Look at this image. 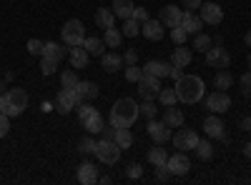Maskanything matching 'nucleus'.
Segmentation results:
<instances>
[{
  "instance_id": "5701e85b",
  "label": "nucleus",
  "mask_w": 251,
  "mask_h": 185,
  "mask_svg": "<svg viewBox=\"0 0 251 185\" xmlns=\"http://www.w3.org/2000/svg\"><path fill=\"white\" fill-rule=\"evenodd\" d=\"M133 0H113V15L121 20H128L133 15Z\"/></svg>"
},
{
  "instance_id": "bf43d9fd",
  "label": "nucleus",
  "mask_w": 251,
  "mask_h": 185,
  "mask_svg": "<svg viewBox=\"0 0 251 185\" xmlns=\"http://www.w3.org/2000/svg\"><path fill=\"white\" fill-rule=\"evenodd\" d=\"M40 110H43V113H48V110H53V105H50V103H46V100H43V105H40Z\"/></svg>"
},
{
  "instance_id": "c03bdc74",
  "label": "nucleus",
  "mask_w": 251,
  "mask_h": 185,
  "mask_svg": "<svg viewBox=\"0 0 251 185\" xmlns=\"http://www.w3.org/2000/svg\"><path fill=\"white\" fill-rule=\"evenodd\" d=\"M141 75H143V68H138V65H128V68H126V80H131V83H138Z\"/></svg>"
},
{
  "instance_id": "6e6d98bb",
  "label": "nucleus",
  "mask_w": 251,
  "mask_h": 185,
  "mask_svg": "<svg viewBox=\"0 0 251 185\" xmlns=\"http://www.w3.org/2000/svg\"><path fill=\"white\" fill-rule=\"evenodd\" d=\"M103 138L113 140V138H116V125H108V128H103Z\"/></svg>"
},
{
  "instance_id": "052dcab7",
  "label": "nucleus",
  "mask_w": 251,
  "mask_h": 185,
  "mask_svg": "<svg viewBox=\"0 0 251 185\" xmlns=\"http://www.w3.org/2000/svg\"><path fill=\"white\" fill-rule=\"evenodd\" d=\"M244 43H246V45H249V48H251V30H249V33H246V35H244Z\"/></svg>"
},
{
  "instance_id": "49530a36",
  "label": "nucleus",
  "mask_w": 251,
  "mask_h": 185,
  "mask_svg": "<svg viewBox=\"0 0 251 185\" xmlns=\"http://www.w3.org/2000/svg\"><path fill=\"white\" fill-rule=\"evenodd\" d=\"M239 83H241V93H244L246 98H251V70L241 75V80H239Z\"/></svg>"
},
{
  "instance_id": "37998d69",
  "label": "nucleus",
  "mask_w": 251,
  "mask_h": 185,
  "mask_svg": "<svg viewBox=\"0 0 251 185\" xmlns=\"http://www.w3.org/2000/svg\"><path fill=\"white\" fill-rule=\"evenodd\" d=\"M141 115H143V118H149V120L158 115V108L153 105V100H146V103H143V105H141Z\"/></svg>"
},
{
  "instance_id": "13d9d810",
  "label": "nucleus",
  "mask_w": 251,
  "mask_h": 185,
  "mask_svg": "<svg viewBox=\"0 0 251 185\" xmlns=\"http://www.w3.org/2000/svg\"><path fill=\"white\" fill-rule=\"evenodd\" d=\"M244 155H246V158H251V140L244 145Z\"/></svg>"
},
{
  "instance_id": "6e6552de",
  "label": "nucleus",
  "mask_w": 251,
  "mask_h": 185,
  "mask_svg": "<svg viewBox=\"0 0 251 185\" xmlns=\"http://www.w3.org/2000/svg\"><path fill=\"white\" fill-rule=\"evenodd\" d=\"M199 133L196 130H191V128H181L176 135H174V145L181 150V153H188V150H196V145H199Z\"/></svg>"
},
{
  "instance_id": "bb28decb",
  "label": "nucleus",
  "mask_w": 251,
  "mask_h": 185,
  "mask_svg": "<svg viewBox=\"0 0 251 185\" xmlns=\"http://www.w3.org/2000/svg\"><path fill=\"white\" fill-rule=\"evenodd\" d=\"M83 125H86V130H88L91 135H96V133H103V128H106V120H103V115L96 110L86 123H83Z\"/></svg>"
},
{
  "instance_id": "2eb2a0df",
  "label": "nucleus",
  "mask_w": 251,
  "mask_h": 185,
  "mask_svg": "<svg viewBox=\"0 0 251 185\" xmlns=\"http://www.w3.org/2000/svg\"><path fill=\"white\" fill-rule=\"evenodd\" d=\"M181 18H183V8H178V5H166V8H161V23L166 25V28H178L181 25Z\"/></svg>"
},
{
  "instance_id": "ddd939ff",
  "label": "nucleus",
  "mask_w": 251,
  "mask_h": 185,
  "mask_svg": "<svg viewBox=\"0 0 251 185\" xmlns=\"http://www.w3.org/2000/svg\"><path fill=\"white\" fill-rule=\"evenodd\" d=\"M166 168L171 170V175H186L188 170H191V160L186 158V153H174V155H169V160H166Z\"/></svg>"
},
{
  "instance_id": "3c124183",
  "label": "nucleus",
  "mask_w": 251,
  "mask_h": 185,
  "mask_svg": "<svg viewBox=\"0 0 251 185\" xmlns=\"http://www.w3.org/2000/svg\"><path fill=\"white\" fill-rule=\"evenodd\" d=\"M131 18L138 20V23H146V20H149V10H146V8H133V15Z\"/></svg>"
},
{
  "instance_id": "0eeeda50",
  "label": "nucleus",
  "mask_w": 251,
  "mask_h": 185,
  "mask_svg": "<svg viewBox=\"0 0 251 185\" xmlns=\"http://www.w3.org/2000/svg\"><path fill=\"white\" fill-rule=\"evenodd\" d=\"M78 103H83V100L78 98V93H75L73 88H63V90L55 95V110L66 115V113H71V110L78 108Z\"/></svg>"
},
{
  "instance_id": "09e8293b",
  "label": "nucleus",
  "mask_w": 251,
  "mask_h": 185,
  "mask_svg": "<svg viewBox=\"0 0 251 185\" xmlns=\"http://www.w3.org/2000/svg\"><path fill=\"white\" fill-rule=\"evenodd\" d=\"M10 118L5 115V113H0V138H5L8 133H10V123H8Z\"/></svg>"
},
{
  "instance_id": "a878e982",
  "label": "nucleus",
  "mask_w": 251,
  "mask_h": 185,
  "mask_svg": "<svg viewBox=\"0 0 251 185\" xmlns=\"http://www.w3.org/2000/svg\"><path fill=\"white\" fill-rule=\"evenodd\" d=\"M113 20H116L113 10H108V8H98V10H96V25H98L100 30L113 28Z\"/></svg>"
},
{
  "instance_id": "603ef678",
  "label": "nucleus",
  "mask_w": 251,
  "mask_h": 185,
  "mask_svg": "<svg viewBox=\"0 0 251 185\" xmlns=\"http://www.w3.org/2000/svg\"><path fill=\"white\" fill-rule=\"evenodd\" d=\"M181 8H186L188 13H196L199 8H201V0H183V5Z\"/></svg>"
},
{
  "instance_id": "c85d7f7f",
  "label": "nucleus",
  "mask_w": 251,
  "mask_h": 185,
  "mask_svg": "<svg viewBox=\"0 0 251 185\" xmlns=\"http://www.w3.org/2000/svg\"><path fill=\"white\" fill-rule=\"evenodd\" d=\"M83 48L88 50V55H103L106 43H103V38H86L83 40Z\"/></svg>"
},
{
  "instance_id": "7c9ffc66",
  "label": "nucleus",
  "mask_w": 251,
  "mask_h": 185,
  "mask_svg": "<svg viewBox=\"0 0 251 185\" xmlns=\"http://www.w3.org/2000/svg\"><path fill=\"white\" fill-rule=\"evenodd\" d=\"M214 85H216V90H228V88L234 85L231 73H228V70H219V73H216V80H214Z\"/></svg>"
},
{
  "instance_id": "473e14b6",
  "label": "nucleus",
  "mask_w": 251,
  "mask_h": 185,
  "mask_svg": "<svg viewBox=\"0 0 251 185\" xmlns=\"http://www.w3.org/2000/svg\"><path fill=\"white\" fill-rule=\"evenodd\" d=\"M121 40H123V33L116 30V28H108L106 35H103V43H106L108 48H121Z\"/></svg>"
},
{
  "instance_id": "c9c22d12",
  "label": "nucleus",
  "mask_w": 251,
  "mask_h": 185,
  "mask_svg": "<svg viewBox=\"0 0 251 185\" xmlns=\"http://www.w3.org/2000/svg\"><path fill=\"white\" fill-rule=\"evenodd\" d=\"M126 38H136L138 33H141V23L138 20H133V18H128V20H123V30H121Z\"/></svg>"
},
{
  "instance_id": "cd10ccee",
  "label": "nucleus",
  "mask_w": 251,
  "mask_h": 185,
  "mask_svg": "<svg viewBox=\"0 0 251 185\" xmlns=\"http://www.w3.org/2000/svg\"><path fill=\"white\" fill-rule=\"evenodd\" d=\"M113 140L118 143L121 150H128V148L133 145V135H131L128 128H116V138H113Z\"/></svg>"
},
{
  "instance_id": "c756f323",
  "label": "nucleus",
  "mask_w": 251,
  "mask_h": 185,
  "mask_svg": "<svg viewBox=\"0 0 251 185\" xmlns=\"http://www.w3.org/2000/svg\"><path fill=\"white\" fill-rule=\"evenodd\" d=\"M158 100H161V105H163V108L176 105V103H178L176 88H161V90H158Z\"/></svg>"
},
{
  "instance_id": "4468645a",
  "label": "nucleus",
  "mask_w": 251,
  "mask_h": 185,
  "mask_svg": "<svg viewBox=\"0 0 251 185\" xmlns=\"http://www.w3.org/2000/svg\"><path fill=\"white\" fill-rule=\"evenodd\" d=\"M203 130H206V135L208 138H216V140H228V135H226V130H224V123H221V118L214 113V115H208L206 120H203Z\"/></svg>"
},
{
  "instance_id": "72a5a7b5",
  "label": "nucleus",
  "mask_w": 251,
  "mask_h": 185,
  "mask_svg": "<svg viewBox=\"0 0 251 185\" xmlns=\"http://www.w3.org/2000/svg\"><path fill=\"white\" fill-rule=\"evenodd\" d=\"M166 160H169V155H166V148H151L149 150V163L156 168V165H166Z\"/></svg>"
},
{
  "instance_id": "393cba45",
  "label": "nucleus",
  "mask_w": 251,
  "mask_h": 185,
  "mask_svg": "<svg viewBox=\"0 0 251 185\" xmlns=\"http://www.w3.org/2000/svg\"><path fill=\"white\" fill-rule=\"evenodd\" d=\"M143 73L156 75V78H169V73H171V65L161 63V60H149V63H146V68H143Z\"/></svg>"
},
{
  "instance_id": "1a4fd4ad",
  "label": "nucleus",
  "mask_w": 251,
  "mask_h": 185,
  "mask_svg": "<svg viewBox=\"0 0 251 185\" xmlns=\"http://www.w3.org/2000/svg\"><path fill=\"white\" fill-rule=\"evenodd\" d=\"M206 108L211 113H226L231 108V98H228V90H214L211 95H206Z\"/></svg>"
},
{
  "instance_id": "423d86ee",
  "label": "nucleus",
  "mask_w": 251,
  "mask_h": 185,
  "mask_svg": "<svg viewBox=\"0 0 251 185\" xmlns=\"http://www.w3.org/2000/svg\"><path fill=\"white\" fill-rule=\"evenodd\" d=\"M136 85H138V95H141L143 100H153V98H158V90H161V78L143 73Z\"/></svg>"
},
{
  "instance_id": "5fc2aeb1",
  "label": "nucleus",
  "mask_w": 251,
  "mask_h": 185,
  "mask_svg": "<svg viewBox=\"0 0 251 185\" xmlns=\"http://www.w3.org/2000/svg\"><path fill=\"white\" fill-rule=\"evenodd\" d=\"M183 75V68H178V65H171V73H169V78H174V80H178Z\"/></svg>"
},
{
  "instance_id": "e433bc0d",
  "label": "nucleus",
  "mask_w": 251,
  "mask_h": 185,
  "mask_svg": "<svg viewBox=\"0 0 251 185\" xmlns=\"http://www.w3.org/2000/svg\"><path fill=\"white\" fill-rule=\"evenodd\" d=\"M55 70H58V60L40 55V73L43 75H55Z\"/></svg>"
},
{
  "instance_id": "f03ea898",
  "label": "nucleus",
  "mask_w": 251,
  "mask_h": 185,
  "mask_svg": "<svg viewBox=\"0 0 251 185\" xmlns=\"http://www.w3.org/2000/svg\"><path fill=\"white\" fill-rule=\"evenodd\" d=\"M141 115V105H136L133 98H121L111 108V125L116 128H131Z\"/></svg>"
},
{
  "instance_id": "4c0bfd02",
  "label": "nucleus",
  "mask_w": 251,
  "mask_h": 185,
  "mask_svg": "<svg viewBox=\"0 0 251 185\" xmlns=\"http://www.w3.org/2000/svg\"><path fill=\"white\" fill-rule=\"evenodd\" d=\"M196 153H199V158H201V160H211V155H214V145H211L208 140H199Z\"/></svg>"
},
{
  "instance_id": "f704fd0d",
  "label": "nucleus",
  "mask_w": 251,
  "mask_h": 185,
  "mask_svg": "<svg viewBox=\"0 0 251 185\" xmlns=\"http://www.w3.org/2000/svg\"><path fill=\"white\" fill-rule=\"evenodd\" d=\"M214 45V40L208 38V35H203V33H196L194 35V50H199V53H206L208 48Z\"/></svg>"
},
{
  "instance_id": "4be33fe9",
  "label": "nucleus",
  "mask_w": 251,
  "mask_h": 185,
  "mask_svg": "<svg viewBox=\"0 0 251 185\" xmlns=\"http://www.w3.org/2000/svg\"><path fill=\"white\" fill-rule=\"evenodd\" d=\"M100 65H103L106 73H116L123 65V55H118V53H103L100 55Z\"/></svg>"
},
{
  "instance_id": "aec40b11",
  "label": "nucleus",
  "mask_w": 251,
  "mask_h": 185,
  "mask_svg": "<svg viewBox=\"0 0 251 185\" xmlns=\"http://www.w3.org/2000/svg\"><path fill=\"white\" fill-rule=\"evenodd\" d=\"M78 183H83V185L98 183V168L93 165V163H83V165L78 168Z\"/></svg>"
},
{
  "instance_id": "de8ad7c7",
  "label": "nucleus",
  "mask_w": 251,
  "mask_h": 185,
  "mask_svg": "<svg viewBox=\"0 0 251 185\" xmlns=\"http://www.w3.org/2000/svg\"><path fill=\"white\" fill-rule=\"evenodd\" d=\"M126 175H128L131 180H138V178L143 175V168L138 165V163H131V165H128V168H126Z\"/></svg>"
},
{
  "instance_id": "dca6fc26",
  "label": "nucleus",
  "mask_w": 251,
  "mask_h": 185,
  "mask_svg": "<svg viewBox=\"0 0 251 185\" xmlns=\"http://www.w3.org/2000/svg\"><path fill=\"white\" fill-rule=\"evenodd\" d=\"M181 28H183L188 35H196V33H201V28H203V20H201V15H196V13H188V10H183Z\"/></svg>"
},
{
  "instance_id": "a18cd8bd",
  "label": "nucleus",
  "mask_w": 251,
  "mask_h": 185,
  "mask_svg": "<svg viewBox=\"0 0 251 185\" xmlns=\"http://www.w3.org/2000/svg\"><path fill=\"white\" fill-rule=\"evenodd\" d=\"M186 38H188V33L178 25V28H171V40H174V43L176 45H183L186 43Z\"/></svg>"
},
{
  "instance_id": "39448f33",
  "label": "nucleus",
  "mask_w": 251,
  "mask_h": 185,
  "mask_svg": "<svg viewBox=\"0 0 251 185\" xmlns=\"http://www.w3.org/2000/svg\"><path fill=\"white\" fill-rule=\"evenodd\" d=\"M96 158L100 163H106V165H116L118 158H121L118 143L116 140H108V138H103L100 143H96Z\"/></svg>"
},
{
  "instance_id": "f8f14e48",
  "label": "nucleus",
  "mask_w": 251,
  "mask_h": 185,
  "mask_svg": "<svg viewBox=\"0 0 251 185\" xmlns=\"http://www.w3.org/2000/svg\"><path fill=\"white\" fill-rule=\"evenodd\" d=\"M146 130H149V135H151V140L156 143V145H163V143L171 138L169 125H166L163 120H156V118H151V120H149V125H146Z\"/></svg>"
},
{
  "instance_id": "864d4df0",
  "label": "nucleus",
  "mask_w": 251,
  "mask_h": 185,
  "mask_svg": "<svg viewBox=\"0 0 251 185\" xmlns=\"http://www.w3.org/2000/svg\"><path fill=\"white\" fill-rule=\"evenodd\" d=\"M156 178L158 180H169L171 178V170L166 168V165H156Z\"/></svg>"
},
{
  "instance_id": "680f3d73",
  "label": "nucleus",
  "mask_w": 251,
  "mask_h": 185,
  "mask_svg": "<svg viewBox=\"0 0 251 185\" xmlns=\"http://www.w3.org/2000/svg\"><path fill=\"white\" fill-rule=\"evenodd\" d=\"M249 68H251V55H249Z\"/></svg>"
},
{
  "instance_id": "6ab92c4d",
  "label": "nucleus",
  "mask_w": 251,
  "mask_h": 185,
  "mask_svg": "<svg viewBox=\"0 0 251 185\" xmlns=\"http://www.w3.org/2000/svg\"><path fill=\"white\" fill-rule=\"evenodd\" d=\"M191 60H194V53H191V48H186V45H178V48H174V55H171V65L186 68V65H191Z\"/></svg>"
},
{
  "instance_id": "20e7f679",
  "label": "nucleus",
  "mask_w": 251,
  "mask_h": 185,
  "mask_svg": "<svg viewBox=\"0 0 251 185\" xmlns=\"http://www.w3.org/2000/svg\"><path fill=\"white\" fill-rule=\"evenodd\" d=\"M60 38H63V43L66 45H71V48H75V45H83V40H86V28H83V23L80 20H68L66 25H63V30H60Z\"/></svg>"
},
{
  "instance_id": "b1692460",
  "label": "nucleus",
  "mask_w": 251,
  "mask_h": 185,
  "mask_svg": "<svg viewBox=\"0 0 251 185\" xmlns=\"http://www.w3.org/2000/svg\"><path fill=\"white\" fill-rule=\"evenodd\" d=\"M163 123L169 128H183V113L178 108L169 105V108H166V113H163Z\"/></svg>"
},
{
  "instance_id": "f3484780",
  "label": "nucleus",
  "mask_w": 251,
  "mask_h": 185,
  "mask_svg": "<svg viewBox=\"0 0 251 185\" xmlns=\"http://www.w3.org/2000/svg\"><path fill=\"white\" fill-rule=\"evenodd\" d=\"M68 58H71V65H73V70H83V68H88V60H91L88 50L83 48V45H75V48H71Z\"/></svg>"
},
{
  "instance_id": "2f4dec72",
  "label": "nucleus",
  "mask_w": 251,
  "mask_h": 185,
  "mask_svg": "<svg viewBox=\"0 0 251 185\" xmlns=\"http://www.w3.org/2000/svg\"><path fill=\"white\" fill-rule=\"evenodd\" d=\"M43 55L46 58H53V60H63V55H66V48H63L60 43H46V48H43Z\"/></svg>"
},
{
  "instance_id": "a211bd4d",
  "label": "nucleus",
  "mask_w": 251,
  "mask_h": 185,
  "mask_svg": "<svg viewBox=\"0 0 251 185\" xmlns=\"http://www.w3.org/2000/svg\"><path fill=\"white\" fill-rule=\"evenodd\" d=\"M141 33L149 38V40H161L163 38V23L161 20H146V23H141Z\"/></svg>"
},
{
  "instance_id": "8fccbe9b",
  "label": "nucleus",
  "mask_w": 251,
  "mask_h": 185,
  "mask_svg": "<svg viewBox=\"0 0 251 185\" xmlns=\"http://www.w3.org/2000/svg\"><path fill=\"white\" fill-rule=\"evenodd\" d=\"M123 63H126V65H136V63H138V50H133V48H131V50H126Z\"/></svg>"
},
{
  "instance_id": "9b49d317",
  "label": "nucleus",
  "mask_w": 251,
  "mask_h": 185,
  "mask_svg": "<svg viewBox=\"0 0 251 185\" xmlns=\"http://www.w3.org/2000/svg\"><path fill=\"white\" fill-rule=\"evenodd\" d=\"M199 15L203 20V25H219L221 20H224V10H221L219 3H201Z\"/></svg>"
},
{
  "instance_id": "ea45409f",
  "label": "nucleus",
  "mask_w": 251,
  "mask_h": 185,
  "mask_svg": "<svg viewBox=\"0 0 251 185\" xmlns=\"http://www.w3.org/2000/svg\"><path fill=\"white\" fill-rule=\"evenodd\" d=\"M60 83H63V88H75L78 85V75H75V70H66L60 75Z\"/></svg>"
},
{
  "instance_id": "412c9836",
  "label": "nucleus",
  "mask_w": 251,
  "mask_h": 185,
  "mask_svg": "<svg viewBox=\"0 0 251 185\" xmlns=\"http://www.w3.org/2000/svg\"><path fill=\"white\" fill-rule=\"evenodd\" d=\"M73 90L78 93L80 100H93V98H98V85L91 83V80H78V85H75Z\"/></svg>"
},
{
  "instance_id": "7ed1b4c3",
  "label": "nucleus",
  "mask_w": 251,
  "mask_h": 185,
  "mask_svg": "<svg viewBox=\"0 0 251 185\" xmlns=\"http://www.w3.org/2000/svg\"><path fill=\"white\" fill-rule=\"evenodd\" d=\"M28 108V93L23 88H10L8 93L0 95V113H5L8 118H18Z\"/></svg>"
},
{
  "instance_id": "f257e3e1",
  "label": "nucleus",
  "mask_w": 251,
  "mask_h": 185,
  "mask_svg": "<svg viewBox=\"0 0 251 185\" xmlns=\"http://www.w3.org/2000/svg\"><path fill=\"white\" fill-rule=\"evenodd\" d=\"M176 95H178V103H186V105H194V103H199L206 93V85H203V80L199 75H181L176 80Z\"/></svg>"
},
{
  "instance_id": "a19ab883",
  "label": "nucleus",
  "mask_w": 251,
  "mask_h": 185,
  "mask_svg": "<svg viewBox=\"0 0 251 185\" xmlns=\"http://www.w3.org/2000/svg\"><path fill=\"white\" fill-rule=\"evenodd\" d=\"M78 150H80L83 155H96V140H93V138H83L80 145H78Z\"/></svg>"
},
{
  "instance_id": "58836bf2",
  "label": "nucleus",
  "mask_w": 251,
  "mask_h": 185,
  "mask_svg": "<svg viewBox=\"0 0 251 185\" xmlns=\"http://www.w3.org/2000/svg\"><path fill=\"white\" fill-rule=\"evenodd\" d=\"M75 110H78V120H80V123H86V120H88V118L96 113V108H93V105H88L86 100L78 103V108H75Z\"/></svg>"
},
{
  "instance_id": "79ce46f5",
  "label": "nucleus",
  "mask_w": 251,
  "mask_h": 185,
  "mask_svg": "<svg viewBox=\"0 0 251 185\" xmlns=\"http://www.w3.org/2000/svg\"><path fill=\"white\" fill-rule=\"evenodd\" d=\"M25 48H28V53H30V55H43V48H46V43H43V40H38V38H30Z\"/></svg>"
},
{
  "instance_id": "4d7b16f0",
  "label": "nucleus",
  "mask_w": 251,
  "mask_h": 185,
  "mask_svg": "<svg viewBox=\"0 0 251 185\" xmlns=\"http://www.w3.org/2000/svg\"><path fill=\"white\" fill-rule=\"evenodd\" d=\"M241 130H246V133L251 130V118H244L241 120Z\"/></svg>"
},
{
  "instance_id": "9d476101",
  "label": "nucleus",
  "mask_w": 251,
  "mask_h": 185,
  "mask_svg": "<svg viewBox=\"0 0 251 185\" xmlns=\"http://www.w3.org/2000/svg\"><path fill=\"white\" fill-rule=\"evenodd\" d=\"M206 63H208V68L226 70L228 63H231V55H228L226 48H208V50H206Z\"/></svg>"
}]
</instances>
